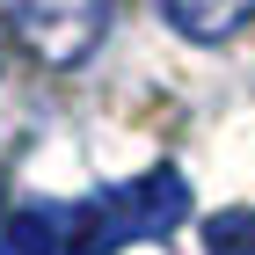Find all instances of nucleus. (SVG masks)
I'll return each instance as SVG.
<instances>
[{"label": "nucleus", "instance_id": "39448f33", "mask_svg": "<svg viewBox=\"0 0 255 255\" xmlns=\"http://www.w3.org/2000/svg\"><path fill=\"white\" fill-rule=\"evenodd\" d=\"M204 255H255V212L248 204L204 219Z\"/></svg>", "mask_w": 255, "mask_h": 255}, {"label": "nucleus", "instance_id": "f257e3e1", "mask_svg": "<svg viewBox=\"0 0 255 255\" xmlns=\"http://www.w3.org/2000/svg\"><path fill=\"white\" fill-rule=\"evenodd\" d=\"M182 219H190V182L175 168H153L80 204H59V255H117L131 241H168Z\"/></svg>", "mask_w": 255, "mask_h": 255}, {"label": "nucleus", "instance_id": "20e7f679", "mask_svg": "<svg viewBox=\"0 0 255 255\" xmlns=\"http://www.w3.org/2000/svg\"><path fill=\"white\" fill-rule=\"evenodd\" d=\"M0 255H59V204H15L0 219Z\"/></svg>", "mask_w": 255, "mask_h": 255}, {"label": "nucleus", "instance_id": "f03ea898", "mask_svg": "<svg viewBox=\"0 0 255 255\" xmlns=\"http://www.w3.org/2000/svg\"><path fill=\"white\" fill-rule=\"evenodd\" d=\"M7 29L37 66H80L110 29V0H7Z\"/></svg>", "mask_w": 255, "mask_h": 255}, {"label": "nucleus", "instance_id": "7ed1b4c3", "mask_svg": "<svg viewBox=\"0 0 255 255\" xmlns=\"http://www.w3.org/2000/svg\"><path fill=\"white\" fill-rule=\"evenodd\" d=\"M168 29H182L190 44H226L255 22V0H160Z\"/></svg>", "mask_w": 255, "mask_h": 255}]
</instances>
